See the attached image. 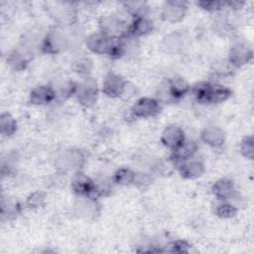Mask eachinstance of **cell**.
<instances>
[{
    "instance_id": "cell-1",
    "label": "cell",
    "mask_w": 254,
    "mask_h": 254,
    "mask_svg": "<svg viewBox=\"0 0 254 254\" xmlns=\"http://www.w3.org/2000/svg\"><path fill=\"white\" fill-rule=\"evenodd\" d=\"M192 94L198 103L214 104L227 100L231 95V90L222 84L202 81L192 87Z\"/></svg>"
},
{
    "instance_id": "cell-2",
    "label": "cell",
    "mask_w": 254,
    "mask_h": 254,
    "mask_svg": "<svg viewBox=\"0 0 254 254\" xmlns=\"http://www.w3.org/2000/svg\"><path fill=\"white\" fill-rule=\"evenodd\" d=\"M190 90L188 81L181 76H173L164 80L158 91L160 103H173L184 97Z\"/></svg>"
},
{
    "instance_id": "cell-3",
    "label": "cell",
    "mask_w": 254,
    "mask_h": 254,
    "mask_svg": "<svg viewBox=\"0 0 254 254\" xmlns=\"http://www.w3.org/2000/svg\"><path fill=\"white\" fill-rule=\"evenodd\" d=\"M68 40L64 30L56 28L45 36L41 43V49L46 54H58L68 46Z\"/></svg>"
},
{
    "instance_id": "cell-4",
    "label": "cell",
    "mask_w": 254,
    "mask_h": 254,
    "mask_svg": "<svg viewBox=\"0 0 254 254\" xmlns=\"http://www.w3.org/2000/svg\"><path fill=\"white\" fill-rule=\"evenodd\" d=\"M74 95L79 103L85 107H90L96 103L98 97V87L94 79L85 77L79 83H76Z\"/></svg>"
},
{
    "instance_id": "cell-5",
    "label": "cell",
    "mask_w": 254,
    "mask_h": 254,
    "mask_svg": "<svg viewBox=\"0 0 254 254\" xmlns=\"http://www.w3.org/2000/svg\"><path fill=\"white\" fill-rule=\"evenodd\" d=\"M101 33L111 38H123L128 35L129 26L115 15L106 16L100 21Z\"/></svg>"
},
{
    "instance_id": "cell-6",
    "label": "cell",
    "mask_w": 254,
    "mask_h": 254,
    "mask_svg": "<svg viewBox=\"0 0 254 254\" xmlns=\"http://www.w3.org/2000/svg\"><path fill=\"white\" fill-rule=\"evenodd\" d=\"M161 103L158 99L150 97L139 98L131 107V114L136 118H150L159 114Z\"/></svg>"
},
{
    "instance_id": "cell-7",
    "label": "cell",
    "mask_w": 254,
    "mask_h": 254,
    "mask_svg": "<svg viewBox=\"0 0 254 254\" xmlns=\"http://www.w3.org/2000/svg\"><path fill=\"white\" fill-rule=\"evenodd\" d=\"M71 189L75 194L79 197H95V182H93L89 177L77 173L74 175L71 181Z\"/></svg>"
},
{
    "instance_id": "cell-8",
    "label": "cell",
    "mask_w": 254,
    "mask_h": 254,
    "mask_svg": "<svg viewBox=\"0 0 254 254\" xmlns=\"http://www.w3.org/2000/svg\"><path fill=\"white\" fill-rule=\"evenodd\" d=\"M127 81L119 74L108 73L102 83V92L109 97H121L126 87Z\"/></svg>"
},
{
    "instance_id": "cell-9",
    "label": "cell",
    "mask_w": 254,
    "mask_h": 254,
    "mask_svg": "<svg viewBox=\"0 0 254 254\" xmlns=\"http://www.w3.org/2000/svg\"><path fill=\"white\" fill-rule=\"evenodd\" d=\"M187 11V6L185 2L182 1H167L162 9V18L163 20L176 23L181 21Z\"/></svg>"
},
{
    "instance_id": "cell-10",
    "label": "cell",
    "mask_w": 254,
    "mask_h": 254,
    "mask_svg": "<svg viewBox=\"0 0 254 254\" xmlns=\"http://www.w3.org/2000/svg\"><path fill=\"white\" fill-rule=\"evenodd\" d=\"M185 140L186 138L184 130L177 125L167 126L161 135V141L163 145L171 150H174L180 146Z\"/></svg>"
},
{
    "instance_id": "cell-11",
    "label": "cell",
    "mask_w": 254,
    "mask_h": 254,
    "mask_svg": "<svg viewBox=\"0 0 254 254\" xmlns=\"http://www.w3.org/2000/svg\"><path fill=\"white\" fill-rule=\"evenodd\" d=\"M197 149V144L194 141L185 140L180 146H178L174 150H171V160L176 165H179L180 163L192 158L196 153Z\"/></svg>"
},
{
    "instance_id": "cell-12",
    "label": "cell",
    "mask_w": 254,
    "mask_h": 254,
    "mask_svg": "<svg viewBox=\"0 0 254 254\" xmlns=\"http://www.w3.org/2000/svg\"><path fill=\"white\" fill-rule=\"evenodd\" d=\"M177 166L180 175L185 179H196L204 173L203 163L200 160L193 159V157L180 163Z\"/></svg>"
},
{
    "instance_id": "cell-13",
    "label": "cell",
    "mask_w": 254,
    "mask_h": 254,
    "mask_svg": "<svg viewBox=\"0 0 254 254\" xmlns=\"http://www.w3.org/2000/svg\"><path fill=\"white\" fill-rule=\"evenodd\" d=\"M252 59V50L245 44H236L230 51L228 63L234 66H242L248 64Z\"/></svg>"
},
{
    "instance_id": "cell-14",
    "label": "cell",
    "mask_w": 254,
    "mask_h": 254,
    "mask_svg": "<svg viewBox=\"0 0 254 254\" xmlns=\"http://www.w3.org/2000/svg\"><path fill=\"white\" fill-rule=\"evenodd\" d=\"M57 98L54 87L50 85H40L35 87L30 93V101L35 105H46Z\"/></svg>"
},
{
    "instance_id": "cell-15",
    "label": "cell",
    "mask_w": 254,
    "mask_h": 254,
    "mask_svg": "<svg viewBox=\"0 0 254 254\" xmlns=\"http://www.w3.org/2000/svg\"><path fill=\"white\" fill-rule=\"evenodd\" d=\"M211 191L217 199L222 201L228 200L235 194L234 184L229 179H220L213 184Z\"/></svg>"
},
{
    "instance_id": "cell-16",
    "label": "cell",
    "mask_w": 254,
    "mask_h": 254,
    "mask_svg": "<svg viewBox=\"0 0 254 254\" xmlns=\"http://www.w3.org/2000/svg\"><path fill=\"white\" fill-rule=\"evenodd\" d=\"M200 138L201 140L214 148L217 147H221L224 143V139H225V135L224 132L222 131V129H220L217 126H208L205 127L201 133H200Z\"/></svg>"
},
{
    "instance_id": "cell-17",
    "label": "cell",
    "mask_w": 254,
    "mask_h": 254,
    "mask_svg": "<svg viewBox=\"0 0 254 254\" xmlns=\"http://www.w3.org/2000/svg\"><path fill=\"white\" fill-rule=\"evenodd\" d=\"M153 30V23L146 16L136 17L129 25L128 36L138 38L151 33Z\"/></svg>"
},
{
    "instance_id": "cell-18",
    "label": "cell",
    "mask_w": 254,
    "mask_h": 254,
    "mask_svg": "<svg viewBox=\"0 0 254 254\" xmlns=\"http://www.w3.org/2000/svg\"><path fill=\"white\" fill-rule=\"evenodd\" d=\"M83 156L82 153L79 151L70 150L64 154V156L61 158V167L64 170H73L80 168L82 162H83Z\"/></svg>"
},
{
    "instance_id": "cell-19",
    "label": "cell",
    "mask_w": 254,
    "mask_h": 254,
    "mask_svg": "<svg viewBox=\"0 0 254 254\" xmlns=\"http://www.w3.org/2000/svg\"><path fill=\"white\" fill-rule=\"evenodd\" d=\"M136 173L128 168H121L117 170L113 176V182L118 185L127 186L135 183Z\"/></svg>"
},
{
    "instance_id": "cell-20",
    "label": "cell",
    "mask_w": 254,
    "mask_h": 254,
    "mask_svg": "<svg viewBox=\"0 0 254 254\" xmlns=\"http://www.w3.org/2000/svg\"><path fill=\"white\" fill-rule=\"evenodd\" d=\"M17 130V122L9 113H2L0 117V131L3 136H12Z\"/></svg>"
},
{
    "instance_id": "cell-21",
    "label": "cell",
    "mask_w": 254,
    "mask_h": 254,
    "mask_svg": "<svg viewBox=\"0 0 254 254\" xmlns=\"http://www.w3.org/2000/svg\"><path fill=\"white\" fill-rule=\"evenodd\" d=\"M7 62L10 66L15 70H21L26 67L28 64V59L26 56H24L23 53L15 51L8 57Z\"/></svg>"
},
{
    "instance_id": "cell-22",
    "label": "cell",
    "mask_w": 254,
    "mask_h": 254,
    "mask_svg": "<svg viewBox=\"0 0 254 254\" xmlns=\"http://www.w3.org/2000/svg\"><path fill=\"white\" fill-rule=\"evenodd\" d=\"M72 69L78 75L88 77V75H89V73L91 72V69H92V63H91L90 60L85 59V58L78 59L73 63Z\"/></svg>"
},
{
    "instance_id": "cell-23",
    "label": "cell",
    "mask_w": 254,
    "mask_h": 254,
    "mask_svg": "<svg viewBox=\"0 0 254 254\" xmlns=\"http://www.w3.org/2000/svg\"><path fill=\"white\" fill-rule=\"evenodd\" d=\"M75 87H76V83L72 81H65L63 84L59 85V87H56L54 89L57 97H60L61 99H65L70 95L74 94Z\"/></svg>"
},
{
    "instance_id": "cell-24",
    "label": "cell",
    "mask_w": 254,
    "mask_h": 254,
    "mask_svg": "<svg viewBox=\"0 0 254 254\" xmlns=\"http://www.w3.org/2000/svg\"><path fill=\"white\" fill-rule=\"evenodd\" d=\"M214 212L217 216H219L221 218H229L236 214L237 208L228 202H222V203H219L218 205H216Z\"/></svg>"
},
{
    "instance_id": "cell-25",
    "label": "cell",
    "mask_w": 254,
    "mask_h": 254,
    "mask_svg": "<svg viewBox=\"0 0 254 254\" xmlns=\"http://www.w3.org/2000/svg\"><path fill=\"white\" fill-rule=\"evenodd\" d=\"M240 152L241 154L249 159L252 160L253 158V138L252 136H246L243 138L240 144Z\"/></svg>"
},
{
    "instance_id": "cell-26",
    "label": "cell",
    "mask_w": 254,
    "mask_h": 254,
    "mask_svg": "<svg viewBox=\"0 0 254 254\" xmlns=\"http://www.w3.org/2000/svg\"><path fill=\"white\" fill-rule=\"evenodd\" d=\"M190 248V244L186 240H176L168 245V252L175 253H187Z\"/></svg>"
},
{
    "instance_id": "cell-27",
    "label": "cell",
    "mask_w": 254,
    "mask_h": 254,
    "mask_svg": "<svg viewBox=\"0 0 254 254\" xmlns=\"http://www.w3.org/2000/svg\"><path fill=\"white\" fill-rule=\"evenodd\" d=\"M44 201H45V193H43L42 191H36L28 196L27 205H29V207L31 208H36V207L42 206L44 204Z\"/></svg>"
},
{
    "instance_id": "cell-28",
    "label": "cell",
    "mask_w": 254,
    "mask_h": 254,
    "mask_svg": "<svg viewBox=\"0 0 254 254\" xmlns=\"http://www.w3.org/2000/svg\"><path fill=\"white\" fill-rule=\"evenodd\" d=\"M196 4L203 10L210 11V12H215L217 10H220L224 5H226V3L217 2V1H199V2H196Z\"/></svg>"
}]
</instances>
